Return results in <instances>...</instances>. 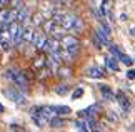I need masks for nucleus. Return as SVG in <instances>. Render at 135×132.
I'll return each mask as SVG.
<instances>
[{"label": "nucleus", "instance_id": "1", "mask_svg": "<svg viewBox=\"0 0 135 132\" xmlns=\"http://www.w3.org/2000/svg\"><path fill=\"white\" fill-rule=\"evenodd\" d=\"M62 45H64V52L67 59H74V57L80 52V40L75 39L74 35H64L62 37Z\"/></svg>", "mask_w": 135, "mask_h": 132}, {"label": "nucleus", "instance_id": "2", "mask_svg": "<svg viewBox=\"0 0 135 132\" xmlns=\"http://www.w3.org/2000/svg\"><path fill=\"white\" fill-rule=\"evenodd\" d=\"M5 77L10 79L15 85H18L20 89H23V90H27V89H28V79H27V75H25L23 72L8 69V70H5Z\"/></svg>", "mask_w": 135, "mask_h": 132}, {"label": "nucleus", "instance_id": "3", "mask_svg": "<svg viewBox=\"0 0 135 132\" xmlns=\"http://www.w3.org/2000/svg\"><path fill=\"white\" fill-rule=\"evenodd\" d=\"M33 44V49L37 50H45V45H47V35L45 34H40V32H33V37L30 40Z\"/></svg>", "mask_w": 135, "mask_h": 132}, {"label": "nucleus", "instance_id": "4", "mask_svg": "<svg viewBox=\"0 0 135 132\" xmlns=\"http://www.w3.org/2000/svg\"><path fill=\"white\" fill-rule=\"evenodd\" d=\"M7 34H8V37L15 42V44H20V42H22V27H20L18 24H12V25H10Z\"/></svg>", "mask_w": 135, "mask_h": 132}, {"label": "nucleus", "instance_id": "5", "mask_svg": "<svg viewBox=\"0 0 135 132\" xmlns=\"http://www.w3.org/2000/svg\"><path fill=\"white\" fill-rule=\"evenodd\" d=\"M117 100H118V104H120V107H122L123 112H128V110H130V100H128V97L125 95V94L118 92L117 94Z\"/></svg>", "mask_w": 135, "mask_h": 132}, {"label": "nucleus", "instance_id": "6", "mask_svg": "<svg viewBox=\"0 0 135 132\" xmlns=\"http://www.w3.org/2000/svg\"><path fill=\"white\" fill-rule=\"evenodd\" d=\"M5 95H7L8 99H12L13 102H17V104L23 102V95H20V94L17 90H13V89H5Z\"/></svg>", "mask_w": 135, "mask_h": 132}, {"label": "nucleus", "instance_id": "7", "mask_svg": "<svg viewBox=\"0 0 135 132\" xmlns=\"http://www.w3.org/2000/svg\"><path fill=\"white\" fill-rule=\"evenodd\" d=\"M33 32H35V29L30 27V25L23 27L22 29V40L23 42H30V40H32V37H33Z\"/></svg>", "mask_w": 135, "mask_h": 132}, {"label": "nucleus", "instance_id": "8", "mask_svg": "<svg viewBox=\"0 0 135 132\" xmlns=\"http://www.w3.org/2000/svg\"><path fill=\"white\" fill-rule=\"evenodd\" d=\"M52 110H54V114H57V115H69L72 112L70 107H67V105H54Z\"/></svg>", "mask_w": 135, "mask_h": 132}, {"label": "nucleus", "instance_id": "9", "mask_svg": "<svg viewBox=\"0 0 135 132\" xmlns=\"http://www.w3.org/2000/svg\"><path fill=\"white\" fill-rule=\"evenodd\" d=\"M47 65V59L44 55H38V57H33V69L35 70H40Z\"/></svg>", "mask_w": 135, "mask_h": 132}, {"label": "nucleus", "instance_id": "10", "mask_svg": "<svg viewBox=\"0 0 135 132\" xmlns=\"http://www.w3.org/2000/svg\"><path fill=\"white\" fill-rule=\"evenodd\" d=\"M100 92H102V95L107 100H115V94L112 92V89L108 85H100Z\"/></svg>", "mask_w": 135, "mask_h": 132}, {"label": "nucleus", "instance_id": "11", "mask_svg": "<svg viewBox=\"0 0 135 132\" xmlns=\"http://www.w3.org/2000/svg\"><path fill=\"white\" fill-rule=\"evenodd\" d=\"M87 75L89 77H93V79H100L102 77V70L98 67H90V69H87Z\"/></svg>", "mask_w": 135, "mask_h": 132}, {"label": "nucleus", "instance_id": "12", "mask_svg": "<svg viewBox=\"0 0 135 132\" xmlns=\"http://www.w3.org/2000/svg\"><path fill=\"white\" fill-rule=\"evenodd\" d=\"M105 64H107V67L110 69L112 72H118V62H117L115 59H112V57H107V59H105Z\"/></svg>", "mask_w": 135, "mask_h": 132}, {"label": "nucleus", "instance_id": "13", "mask_svg": "<svg viewBox=\"0 0 135 132\" xmlns=\"http://www.w3.org/2000/svg\"><path fill=\"white\" fill-rule=\"evenodd\" d=\"M42 25H44V29H45V32H47V34H52V32L55 30V27H57V24L54 22V20H49V22L45 20Z\"/></svg>", "mask_w": 135, "mask_h": 132}, {"label": "nucleus", "instance_id": "14", "mask_svg": "<svg viewBox=\"0 0 135 132\" xmlns=\"http://www.w3.org/2000/svg\"><path fill=\"white\" fill-rule=\"evenodd\" d=\"M118 59H120L125 65H133V59H132V57H128V55H125V54H120Z\"/></svg>", "mask_w": 135, "mask_h": 132}, {"label": "nucleus", "instance_id": "15", "mask_svg": "<svg viewBox=\"0 0 135 132\" xmlns=\"http://www.w3.org/2000/svg\"><path fill=\"white\" fill-rule=\"evenodd\" d=\"M75 127H77V130H79V132H89V127H87L82 120H75Z\"/></svg>", "mask_w": 135, "mask_h": 132}, {"label": "nucleus", "instance_id": "16", "mask_svg": "<svg viewBox=\"0 0 135 132\" xmlns=\"http://www.w3.org/2000/svg\"><path fill=\"white\" fill-rule=\"evenodd\" d=\"M55 92L59 94V95H64V94L69 92V85H65V84H64V85H59V87L55 89Z\"/></svg>", "mask_w": 135, "mask_h": 132}, {"label": "nucleus", "instance_id": "17", "mask_svg": "<svg viewBox=\"0 0 135 132\" xmlns=\"http://www.w3.org/2000/svg\"><path fill=\"white\" fill-rule=\"evenodd\" d=\"M44 22H45L44 15H42V13H35V17H33V24H35V25H40V24H44Z\"/></svg>", "mask_w": 135, "mask_h": 132}, {"label": "nucleus", "instance_id": "18", "mask_svg": "<svg viewBox=\"0 0 135 132\" xmlns=\"http://www.w3.org/2000/svg\"><path fill=\"white\" fill-rule=\"evenodd\" d=\"M50 124L54 125V127H62V125H64V122H62L60 119H57V117H52L50 119Z\"/></svg>", "mask_w": 135, "mask_h": 132}, {"label": "nucleus", "instance_id": "19", "mask_svg": "<svg viewBox=\"0 0 135 132\" xmlns=\"http://www.w3.org/2000/svg\"><path fill=\"white\" fill-rule=\"evenodd\" d=\"M110 54H112V55H115V59H118L122 52L118 50V47H110Z\"/></svg>", "mask_w": 135, "mask_h": 132}, {"label": "nucleus", "instance_id": "20", "mask_svg": "<svg viewBox=\"0 0 135 132\" xmlns=\"http://www.w3.org/2000/svg\"><path fill=\"white\" fill-rule=\"evenodd\" d=\"M60 77H69L70 75V69H59Z\"/></svg>", "mask_w": 135, "mask_h": 132}, {"label": "nucleus", "instance_id": "21", "mask_svg": "<svg viewBox=\"0 0 135 132\" xmlns=\"http://www.w3.org/2000/svg\"><path fill=\"white\" fill-rule=\"evenodd\" d=\"M82 95H84V90H82V89H77L72 97H74V99H79V97H82Z\"/></svg>", "mask_w": 135, "mask_h": 132}, {"label": "nucleus", "instance_id": "22", "mask_svg": "<svg viewBox=\"0 0 135 132\" xmlns=\"http://www.w3.org/2000/svg\"><path fill=\"white\" fill-rule=\"evenodd\" d=\"M20 3H22V0H13V2H12L13 8H20Z\"/></svg>", "mask_w": 135, "mask_h": 132}, {"label": "nucleus", "instance_id": "23", "mask_svg": "<svg viewBox=\"0 0 135 132\" xmlns=\"http://www.w3.org/2000/svg\"><path fill=\"white\" fill-rule=\"evenodd\" d=\"M10 3V0H0V8H3V7H7V5Z\"/></svg>", "mask_w": 135, "mask_h": 132}, {"label": "nucleus", "instance_id": "24", "mask_svg": "<svg viewBox=\"0 0 135 132\" xmlns=\"http://www.w3.org/2000/svg\"><path fill=\"white\" fill-rule=\"evenodd\" d=\"M127 79H130V80H133V70H128V72H127Z\"/></svg>", "mask_w": 135, "mask_h": 132}, {"label": "nucleus", "instance_id": "25", "mask_svg": "<svg viewBox=\"0 0 135 132\" xmlns=\"http://www.w3.org/2000/svg\"><path fill=\"white\" fill-rule=\"evenodd\" d=\"M52 2H54V3H62L64 0H52Z\"/></svg>", "mask_w": 135, "mask_h": 132}, {"label": "nucleus", "instance_id": "26", "mask_svg": "<svg viewBox=\"0 0 135 132\" xmlns=\"http://www.w3.org/2000/svg\"><path fill=\"white\" fill-rule=\"evenodd\" d=\"M2 112H3V105L0 104V114H2Z\"/></svg>", "mask_w": 135, "mask_h": 132}]
</instances>
